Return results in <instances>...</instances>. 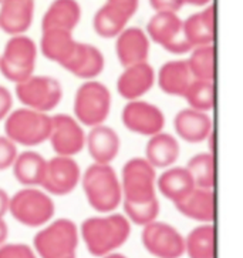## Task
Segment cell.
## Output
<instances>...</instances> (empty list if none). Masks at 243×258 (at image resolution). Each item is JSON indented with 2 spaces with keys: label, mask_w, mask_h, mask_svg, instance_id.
<instances>
[{
  "label": "cell",
  "mask_w": 243,
  "mask_h": 258,
  "mask_svg": "<svg viewBox=\"0 0 243 258\" xmlns=\"http://www.w3.org/2000/svg\"><path fill=\"white\" fill-rule=\"evenodd\" d=\"M193 82V76L186 60H169L155 72V84L172 97H184L186 89Z\"/></svg>",
  "instance_id": "cell-24"
},
{
  "label": "cell",
  "mask_w": 243,
  "mask_h": 258,
  "mask_svg": "<svg viewBox=\"0 0 243 258\" xmlns=\"http://www.w3.org/2000/svg\"><path fill=\"white\" fill-rule=\"evenodd\" d=\"M19 154V146L15 144L8 136H0V171L9 170Z\"/></svg>",
  "instance_id": "cell-35"
},
{
  "label": "cell",
  "mask_w": 243,
  "mask_h": 258,
  "mask_svg": "<svg viewBox=\"0 0 243 258\" xmlns=\"http://www.w3.org/2000/svg\"><path fill=\"white\" fill-rule=\"evenodd\" d=\"M84 125L73 114L59 113L51 116L49 140L57 156L76 157L85 147Z\"/></svg>",
  "instance_id": "cell-11"
},
{
  "label": "cell",
  "mask_w": 243,
  "mask_h": 258,
  "mask_svg": "<svg viewBox=\"0 0 243 258\" xmlns=\"http://www.w3.org/2000/svg\"><path fill=\"white\" fill-rule=\"evenodd\" d=\"M184 32L191 47L215 44L216 37V9L210 3L184 20Z\"/></svg>",
  "instance_id": "cell-20"
},
{
  "label": "cell",
  "mask_w": 243,
  "mask_h": 258,
  "mask_svg": "<svg viewBox=\"0 0 243 258\" xmlns=\"http://www.w3.org/2000/svg\"><path fill=\"white\" fill-rule=\"evenodd\" d=\"M51 114L33 108H13L5 118V136L17 146L33 149L49 140Z\"/></svg>",
  "instance_id": "cell-4"
},
{
  "label": "cell",
  "mask_w": 243,
  "mask_h": 258,
  "mask_svg": "<svg viewBox=\"0 0 243 258\" xmlns=\"http://www.w3.org/2000/svg\"><path fill=\"white\" fill-rule=\"evenodd\" d=\"M157 170L147 158H130L119 175L123 201L145 203L157 199Z\"/></svg>",
  "instance_id": "cell-9"
},
{
  "label": "cell",
  "mask_w": 243,
  "mask_h": 258,
  "mask_svg": "<svg viewBox=\"0 0 243 258\" xmlns=\"http://www.w3.org/2000/svg\"><path fill=\"white\" fill-rule=\"evenodd\" d=\"M9 213L17 223L39 228L53 220L56 206L50 194L42 187H23L10 197Z\"/></svg>",
  "instance_id": "cell-5"
},
{
  "label": "cell",
  "mask_w": 243,
  "mask_h": 258,
  "mask_svg": "<svg viewBox=\"0 0 243 258\" xmlns=\"http://www.w3.org/2000/svg\"><path fill=\"white\" fill-rule=\"evenodd\" d=\"M182 216L198 223H213L215 220V190L195 187L185 199L174 204Z\"/></svg>",
  "instance_id": "cell-25"
},
{
  "label": "cell",
  "mask_w": 243,
  "mask_h": 258,
  "mask_svg": "<svg viewBox=\"0 0 243 258\" xmlns=\"http://www.w3.org/2000/svg\"><path fill=\"white\" fill-rule=\"evenodd\" d=\"M9 237V225L5 221V218H0V245H3L8 241Z\"/></svg>",
  "instance_id": "cell-42"
},
{
  "label": "cell",
  "mask_w": 243,
  "mask_h": 258,
  "mask_svg": "<svg viewBox=\"0 0 243 258\" xmlns=\"http://www.w3.org/2000/svg\"><path fill=\"white\" fill-rule=\"evenodd\" d=\"M47 160L34 150L19 151L10 170L17 183L23 187H40Z\"/></svg>",
  "instance_id": "cell-28"
},
{
  "label": "cell",
  "mask_w": 243,
  "mask_h": 258,
  "mask_svg": "<svg viewBox=\"0 0 243 258\" xmlns=\"http://www.w3.org/2000/svg\"><path fill=\"white\" fill-rule=\"evenodd\" d=\"M77 42L73 32L61 29H47L42 30L40 39V51L49 61H53L60 67H64L68 60L74 54L77 49Z\"/></svg>",
  "instance_id": "cell-23"
},
{
  "label": "cell",
  "mask_w": 243,
  "mask_h": 258,
  "mask_svg": "<svg viewBox=\"0 0 243 258\" xmlns=\"http://www.w3.org/2000/svg\"><path fill=\"white\" fill-rule=\"evenodd\" d=\"M15 96L9 90L8 87L0 84V121H5V118L10 114L13 110Z\"/></svg>",
  "instance_id": "cell-37"
},
{
  "label": "cell",
  "mask_w": 243,
  "mask_h": 258,
  "mask_svg": "<svg viewBox=\"0 0 243 258\" xmlns=\"http://www.w3.org/2000/svg\"><path fill=\"white\" fill-rule=\"evenodd\" d=\"M37 56L39 47L32 37L26 34L10 36L0 53V73L12 83H20L34 75Z\"/></svg>",
  "instance_id": "cell-7"
},
{
  "label": "cell",
  "mask_w": 243,
  "mask_h": 258,
  "mask_svg": "<svg viewBox=\"0 0 243 258\" xmlns=\"http://www.w3.org/2000/svg\"><path fill=\"white\" fill-rule=\"evenodd\" d=\"M174 128L178 140L189 144H198L206 140L208 134L215 128L209 113L185 107L174 117Z\"/></svg>",
  "instance_id": "cell-17"
},
{
  "label": "cell",
  "mask_w": 243,
  "mask_h": 258,
  "mask_svg": "<svg viewBox=\"0 0 243 258\" xmlns=\"http://www.w3.org/2000/svg\"><path fill=\"white\" fill-rule=\"evenodd\" d=\"M182 99L188 103V107L210 113L216 104V84L212 80L193 79Z\"/></svg>",
  "instance_id": "cell-33"
},
{
  "label": "cell",
  "mask_w": 243,
  "mask_h": 258,
  "mask_svg": "<svg viewBox=\"0 0 243 258\" xmlns=\"http://www.w3.org/2000/svg\"><path fill=\"white\" fill-rule=\"evenodd\" d=\"M141 240L144 248L155 258H181L185 254V237L164 221L144 225Z\"/></svg>",
  "instance_id": "cell-12"
},
{
  "label": "cell",
  "mask_w": 243,
  "mask_h": 258,
  "mask_svg": "<svg viewBox=\"0 0 243 258\" xmlns=\"http://www.w3.org/2000/svg\"><path fill=\"white\" fill-rule=\"evenodd\" d=\"M0 258H39L36 251L22 242H5L0 245Z\"/></svg>",
  "instance_id": "cell-36"
},
{
  "label": "cell",
  "mask_w": 243,
  "mask_h": 258,
  "mask_svg": "<svg viewBox=\"0 0 243 258\" xmlns=\"http://www.w3.org/2000/svg\"><path fill=\"white\" fill-rule=\"evenodd\" d=\"M130 17L112 5L105 3L92 17V29L102 39H115L128 25Z\"/></svg>",
  "instance_id": "cell-30"
},
{
  "label": "cell",
  "mask_w": 243,
  "mask_h": 258,
  "mask_svg": "<svg viewBox=\"0 0 243 258\" xmlns=\"http://www.w3.org/2000/svg\"><path fill=\"white\" fill-rule=\"evenodd\" d=\"M104 67H105V58L102 51L97 46L90 43L78 42L74 54L63 69L67 70L70 75L76 76L77 79L87 82V80H95L104 72Z\"/></svg>",
  "instance_id": "cell-19"
},
{
  "label": "cell",
  "mask_w": 243,
  "mask_h": 258,
  "mask_svg": "<svg viewBox=\"0 0 243 258\" xmlns=\"http://www.w3.org/2000/svg\"><path fill=\"white\" fill-rule=\"evenodd\" d=\"M101 258H127L124 254H121V252H109V254H107V255H104V257Z\"/></svg>",
  "instance_id": "cell-44"
},
{
  "label": "cell",
  "mask_w": 243,
  "mask_h": 258,
  "mask_svg": "<svg viewBox=\"0 0 243 258\" xmlns=\"http://www.w3.org/2000/svg\"><path fill=\"white\" fill-rule=\"evenodd\" d=\"M193 79L216 82V49L215 44L198 46L189 51L186 58Z\"/></svg>",
  "instance_id": "cell-32"
},
{
  "label": "cell",
  "mask_w": 243,
  "mask_h": 258,
  "mask_svg": "<svg viewBox=\"0 0 243 258\" xmlns=\"http://www.w3.org/2000/svg\"><path fill=\"white\" fill-rule=\"evenodd\" d=\"M112 96L104 83L95 80H87L77 89L73 101V116L84 125L104 124L111 114Z\"/></svg>",
  "instance_id": "cell-6"
},
{
  "label": "cell",
  "mask_w": 243,
  "mask_h": 258,
  "mask_svg": "<svg viewBox=\"0 0 243 258\" xmlns=\"http://www.w3.org/2000/svg\"><path fill=\"white\" fill-rule=\"evenodd\" d=\"M81 187L88 204L97 213H112L123 203L119 175L111 164L92 163L81 174Z\"/></svg>",
  "instance_id": "cell-2"
},
{
  "label": "cell",
  "mask_w": 243,
  "mask_h": 258,
  "mask_svg": "<svg viewBox=\"0 0 243 258\" xmlns=\"http://www.w3.org/2000/svg\"><path fill=\"white\" fill-rule=\"evenodd\" d=\"M216 234L213 223L195 227L185 237V254L189 258H215Z\"/></svg>",
  "instance_id": "cell-29"
},
{
  "label": "cell",
  "mask_w": 243,
  "mask_h": 258,
  "mask_svg": "<svg viewBox=\"0 0 243 258\" xmlns=\"http://www.w3.org/2000/svg\"><path fill=\"white\" fill-rule=\"evenodd\" d=\"M81 174L76 158L56 154L46 163L40 187L50 196H67L76 190L81 181Z\"/></svg>",
  "instance_id": "cell-13"
},
{
  "label": "cell",
  "mask_w": 243,
  "mask_h": 258,
  "mask_svg": "<svg viewBox=\"0 0 243 258\" xmlns=\"http://www.w3.org/2000/svg\"><path fill=\"white\" fill-rule=\"evenodd\" d=\"M107 3L112 5L118 10H121L130 19L137 13L138 6H140V0H107Z\"/></svg>",
  "instance_id": "cell-39"
},
{
  "label": "cell",
  "mask_w": 243,
  "mask_h": 258,
  "mask_svg": "<svg viewBox=\"0 0 243 258\" xmlns=\"http://www.w3.org/2000/svg\"><path fill=\"white\" fill-rule=\"evenodd\" d=\"M151 40L140 27H126L115 37V56L123 67L148 61Z\"/></svg>",
  "instance_id": "cell-18"
},
{
  "label": "cell",
  "mask_w": 243,
  "mask_h": 258,
  "mask_svg": "<svg viewBox=\"0 0 243 258\" xmlns=\"http://www.w3.org/2000/svg\"><path fill=\"white\" fill-rule=\"evenodd\" d=\"M150 40L172 54H186L192 50L184 32V20L172 12H155L148 20L147 30Z\"/></svg>",
  "instance_id": "cell-10"
},
{
  "label": "cell",
  "mask_w": 243,
  "mask_h": 258,
  "mask_svg": "<svg viewBox=\"0 0 243 258\" xmlns=\"http://www.w3.org/2000/svg\"><path fill=\"white\" fill-rule=\"evenodd\" d=\"M126 217L130 220V223H134L137 225H147L155 221L160 216V201L158 197L151 201H145V203H121Z\"/></svg>",
  "instance_id": "cell-34"
},
{
  "label": "cell",
  "mask_w": 243,
  "mask_h": 258,
  "mask_svg": "<svg viewBox=\"0 0 243 258\" xmlns=\"http://www.w3.org/2000/svg\"><path fill=\"white\" fill-rule=\"evenodd\" d=\"M181 156V144L176 136L165 133L164 130L160 133L148 137L145 146V156L147 161L155 170H165L168 167L175 166L176 161Z\"/></svg>",
  "instance_id": "cell-22"
},
{
  "label": "cell",
  "mask_w": 243,
  "mask_h": 258,
  "mask_svg": "<svg viewBox=\"0 0 243 258\" xmlns=\"http://www.w3.org/2000/svg\"><path fill=\"white\" fill-rule=\"evenodd\" d=\"M148 2H150V6L154 12L178 13L184 6V0H148Z\"/></svg>",
  "instance_id": "cell-38"
},
{
  "label": "cell",
  "mask_w": 243,
  "mask_h": 258,
  "mask_svg": "<svg viewBox=\"0 0 243 258\" xmlns=\"http://www.w3.org/2000/svg\"><path fill=\"white\" fill-rule=\"evenodd\" d=\"M3 2H5V0H0V3H3Z\"/></svg>",
  "instance_id": "cell-45"
},
{
  "label": "cell",
  "mask_w": 243,
  "mask_h": 258,
  "mask_svg": "<svg viewBox=\"0 0 243 258\" xmlns=\"http://www.w3.org/2000/svg\"><path fill=\"white\" fill-rule=\"evenodd\" d=\"M121 120L128 132L145 137L162 132L167 121L165 113L157 104L144 99L127 101L121 113Z\"/></svg>",
  "instance_id": "cell-14"
},
{
  "label": "cell",
  "mask_w": 243,
  "mask_h": 258,
  "mask_svg": "<svg viewBox=\"0 0 243 258\" xmlns=\"http://www.w3.org/2000/svg\"><path fill=\"white\" fill-rule=\"evenodd\" d=\"M9 204H10L9 192L0 188V218H5V216L9 213Z\"/></svg>",
  "instance_id": "cell-40"
},
{
  "label": "cell",
  "mask_w": 243,
  "mask_h": 258,
  "mask_svg": "<svg viewBox=\"0 0 243 258\" xmlns=\"http://www.w3.org/2000/svg\"><path fill=\"white\" fill-rule=\"evenodd\" d=\"M81 19V8L77 0H53L42 19V30L61 29L74 32Z\"/></svg>",
  "instance_id": "cell-27"
},
{
  "label": "cell",
  "mask_w": 243,
  "mask_h": 258,
  "mask_svg": "<svg viewBox=\"0 0 243 258\" xmlns=\"http://www.w3.org/2000/svg\"><path fill=\"white\" fill-rule=\"evenodd\" d=\"M154 86L155 69L148 61L123 67V72L117 79L118 94L127 101L143 99Z\"/></svg>",
  "instance_id": "cell-15"
},
{
  "label": "cell",
  "mask_w": 243,
  "mask_h": 258,
  "mask_svg": "<svg viewBox=\"0 0 243 258\" xmlns=\"http://www.w3.org/2000/svg\"><path fill=\"white\" fill-rule=\"evenodd\" d=\"M78 231L88 252L101 258L126 244L131 235V223L123 214L105 213L84 220Z\"/></svg>",
  "instance_id": "cell-1"
},
{
  "label": "cell",
  "mask_w": 243,
  "mask_h": 258,
  "mask_svg": "<svg viewBox=\"0 0 243 258\" xmlns=\"http://www.w3.org/2000/svg\"><path fill=\"white\" fill-rule=\"evenodd\" d=\"M92 163L111 164L121 151V137L111 127L104 124L90 127L85 134V147Z\"/></svg>",
  "instance_id": "cell-16"
},
{
  "label": "cell",
  "mask_w": 243,
  "mask_h": 258,
  "mask_svg": "<svg viewBox=\"0 0 243 258\" xmlns=\"http://www.w3.org/2000/svg\"><path fill=\"white\" fill-rule=\"evenodd\" d=\"M213 0H184V5H191V6H198V8H205L210 5Z\"/></svg>",
  "instance_id": "cell-43"
},
{
  "label": "cell",
  "mask_w": 243,
  "mask_h": 258,
  "mask_svg": "<svg viewBox=\"0 0 243 258\" xmlns=\"http://www.w3.org/2000/svg\"><path fill=\"white\" fill-rule=\"evenodd\" d=\"M15 94L22 106L50 114L63 100L64 90L53 76L32 75L15 84Z\"/></svg>",
  "instance_id": "cell-8"
},
{
  "label": "cell",
  "mask_w": 243,
  "mask_h": 258,
  "mask_svg": "<svg viewBox=\"0 0 243 258\" xmlns=\"http://www.w3.org/2000/svg\"><path fill=\"white\" fill-rule=\"evenodd\" d=\"M186 170L192 177L193 183L199 188L215 190L216 185V156L210 151L198 153L189 158Z\"/></svg>",
  "instance_id": "cell-31"
},
{
  "label": "cell",
  "mask_w": 243,
  "mask_h": 258,
  "mask_svg": "<svg viewBox=\"0 0 243 258\" xmlns=\"http://www.w3.org/2000/svg\"><path fill=\"white\" fill-rule=\"evenodd\" d=\"M196 185L186 167L171 166L157 177V191L174 204L185 199Z\"/></svg>",
  "instance_id": "cell-26"
},
{
  "label": "cell",
  "mask_w": 243,
  "mask_h": 258,
  "mask_svg": "<svg viewBox=\"0 0 243 258\" xmlns=\"http://www.w3.org/2000/svg\"><path fill=\"white\" fill-rule=\"evenodd\" d=\"M205 143L208 144V151H210V153H213V154H215V153H216V132H215V128L208 134V137H206Z\"/></svg>",
  "instance_id": "cell-41"
},
{
  "label": "cell",
  "mask_w": 243,
  "mask_h": 258,
  "mask_svg": "<svg viewBox=\"0 0 243 258\" xmlns=\"http://www.w3.org/2000/svg\"><path fill=\"white\" fill-rule=\"evenodd\" d=\"M80 231L68 218L53 220L33 238V250L40 258H77Z\"/></svg>",
  "instance_id": "cell-3"
},
{
  "label": "cell",
  "mask_w": 243,
  "mask_h": 258,
  "mask_svg": "<svg viewBox=\"0 0 243 258\" xmlns=\"http://www.w3.org/2000/svg\"><path fill=\"white\" fill-rule=\"evenodd\" d=\"M34 19V0H5L0 3V30L9 36L26 34Z\"/></svg>",
  "instance_id": "cell-21"
}]
</instances>
